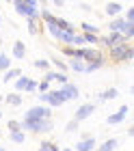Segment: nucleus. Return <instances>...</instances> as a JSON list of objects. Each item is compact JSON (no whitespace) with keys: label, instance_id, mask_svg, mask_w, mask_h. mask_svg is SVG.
<instances>
[{"label":"nucleus","instance_id":"f257e3e1","mask_svg":"<svg viewBox=\"0 0 134 151\" xmlns=\"http://www.w3.org/2000/svg\"><path fill=\"white\" fill-rule=\"evenodd\" d=\"M52 127H54V123L52 119H37V121H22L20 123V129L26 134V132H33V134H48V132H52Z\"/></svg>","mask_w":134,"mask_h":151},{"label":"nucleus","instance_id":"f03ea898","mask_svg":"<svg viewBox=\"0 0 134 151\" xmlns=\"http://www.w3.org/2000/svg\"><path fill=\"white\" fill-rule=\"evenodd\" d=\"M13 6H15V11L20 15H24L26 19H37L39 17V6L41 4L37 0H15Z\"/></svg>","mask_w":134,"mask_h":151},{"label":"nucleus","instance_id":"7ed1b4c3","mask_svg":"<svg viewBox=\"0 0 134 151\" xmlns=\"http://www.w3.org/2000/svg\"><path fill=\"white\" fill-rule=\"evenodd\" d=\"M108 52H110V58L115 60V63H132V56H134V50H132L130 43L110 45Z\"/></svg>","mask_w":134,"mask_h":151},{"label":"nucleus","instance_id":"20e7f679","mask_svg":"<svg viewBox=\"0 0 134 151\" xmlns=\"http://www.w3.org/2000/svg\"><path fill=\"white\" fill-rule=\"evenodd\" d=\"M52 116V108L50 106H33V108H28L26 110V116L24 119L26 121H37V119H50Z\"/></svg>","mask_w":134,"mask_h":151},{"label":"nucleus","instance_id":"39448f33","mask_svg":"<svg viewBox=\"0 0 134 151\" xmlns=\"http://www.w3.org/2000/svg\"><path fill=\"white\" fill-rule=\"evenodd\" d=\"M95 112V106L93 104H82V106H78V110H76V114H74V121H84V119H89L91 114Z\"/></svg>","mask_w":134,"mask_h":151},{"label":"nucleus","instance_id":"423d86ee","mask_svg":"<svg viewBox=\"0 0 134 151\" xmlns=\"http://www.w3.org/2000/svg\"><path fill=\"white\" fill-rule=\"evenodd\" d=\"M61 95L65 97V101H69V99H78L80 97V91H78V86L72 84V82H67V84L61 86Z\"/></svg>","mask_w":134,"mask_h":151},{"label":"nucleus","instance_id":"0eeeda50","mask_svg":"<svg viewBox=\"0 0 134 151\" xmlns=\"http://www.w3.org/2000/svg\"><path fill=\"white\" fill-rule=\"evenodd\" d=\"M128 112H130V108H128V106H121L115 114H110V116H108L106 123H108V125H117V123H121V121L125 119V114H128Z\"/></svg>","mask_w":134,"mask_h":151},{"label":"nucleus","instance_id":"6e6552de","mask_svg":"<svg viewBox=\"0 0 134 151\" xmlns=\"http://www.w3.org/2000/svg\"><path fill=\"white\" fill-rule=\"evenodd\" d=\"M50 108H54V106H63L65 104V97L61 95V91H48V101H46Z\"/></svg>","mask_w":134,"mask_h":151},{"label":"nucleus","instance_id":"1a4fd4ad","mask_svg":"<svg viewBox=\"0 0 134 151\" xmlns=\"http://www.w3.org/2000/svg\"><path fill=\"white\" fill-rule=\"evenodd\" d=\"M46 82H61V84H67L69 78L61 71H46Z\"/></svg>","mask_w":134,"mask_h":151},{"label":"nucleus","instance_id":"9d476101","mask_svg":"<svg viewBox=\"0 0 134 151\" xmlns=\"http://www.w3.org/2000/svg\"><path fill=\"white\" fill-rule=\"evenodd\" d=\"M76 149H78V151H93V149H95V138L91 136V138H82V140H78Z\"/></svg>","mask_w":134,"mask_h":151},{"label":"nucleus","instance_id":"9b49d317","mask_svg":"<svg viewBox=\"0 0 134 151\" xmlns=\"http://www.w3.org/2000/svg\"><path fill=\"white\" fill-rule=\"evenodd\" d=\"M84 67H87V63L80 60V58H72V60L67 63V69H72V71H76V73H84Z\"/></svg>","mask_w":134,"mask_h":151},{"label":"nucleus","instance_id":"f8f14e48","mask_svg":"<svg viewBox=\"0 0 134 151\" xmlns=\"http://www.w3.org/2000/svg\"><path fill=\"white\" fill-rule=\"evenodd\" d=\"M13 56H15V58H24V56H26V45H24V41H15V43H13Z\"/></svg>","mask_w":134,"mask_h":151},{"label":"nucleus","instance_id":"ddd939ff","mask_svg":"<svg viewBox=\"0 0 134 151\" xmlns=\"http://www.w3.org/2000/svg\"><path fill=\"white\" fill-rule=\"evenodd\" d=\"M106 39H108V47H110V45H119V43H128V41L123 39L121 32H110Z\"/></svg>","mask_w":134,"mask_h":151},{"label":"nucleus","instance_id":"4468645a","mask_svg":"<svg viewBox=\"0 0 134 151\" xmlns=\"http://www.w3.org/2000/svg\"><path fill=\"white\" fill-rule=\"evenodd\" d=\"M117 95H119V93H117V88H115V86H110V88H106L104 93L97 95V99H100V101H106V99H115Z\"/></svg>","mask_w":134,"mask_h":151},{"label":"nucleus","instance_id":"2eb2a0df","mask_svg":"<svg viewBox=\"0 0 134 151\" xmlns=\"http://www.w3.org/2000/svg\"><path fill=\"white\" fill-rule=\"evenodd\" d=\"M106 13L110 17H117L119 13H121V2H108L106 4Z\"/></svg>","mask_w":134,"mask_h":151},{"label":"nucleus","instance_id":"dca6fc26","mask_svg":"<svg viewBox=\"0 0 134 151\" xmlns=\"http://www.w3.org/2000/svg\"><path fill=\"white\" fill-rule=\"evenodd\" d=\"M20 76H22V71H20V69H15V67H11L9 71H4V76H2V82H11V80H17Z\"/></svg>","mask_w":134,"mask_h":151},{"label":"nucleus","instance_id":"f3484780","mask_svg":"<svg viewBox=\"0 0 134 151\" xmlns=\"http://www.w3.org/2000/svg\"><path fill=\"white\" fill-rule=\"evenodd\" d=\"M4 101L11 104V106H20L22 104V95L20 93H9V95H4Z\"/></svg>","mask_w":134,"mask_h":151},{"label":"nucleus","instance_id":"a211bd4d","mask_svg":"<svg viewBox=\"0 0 134 151\" xmlns=\"http://www.w3.org/2000/svg\"><path fill=\"white\" fill-rule=\"evenodd\" d=\"M123 26H125L123 19H121V17H115V19L110 22L108 28H110V32H121V30H123Z\"/></svg>","mask_w":134,"mask_h":151},{"label":"nucleus","instance_id":"6ab92c4d","mask_svg":"<svg viewBox=\"0 0 134 151\" xmlns=\"http://www.w3.org/2000/svg\"><path fill=\"white\" fill-rule=\"evenodd\" d=\"M117 145H119V140H117V138H108V140L104 142V145L97 149V151H115V149H117Z\"/></svg>","mask_w":134,"mask_h":151},{"label":"nucleus","instance_id":"aec40b11","mask_svg":"<svg viewBox=\"0 0 134 151\" xmlns=\"http://www.w3.org/2000/svg\"><path fill=\"white\" fill-rule=\"evenodd\" d=\"M80 28L84 30V35H95V37H97V30H100L97 26H93V24H87V22H82V24H80Z\"/></svg>","mask_w":134,"mask_h":151},{"label":"nucleus","instance_id":"412c9836","mask_svg":"<svg viewBox=\"0 0 134 151\" xmlns=\"http://www.w3.org/2000/svg\"><path fill=\"white\" fill-rule=\"evenodd\" d=\"M28 80H30V78H26V76H20V78L15 80V88H17V93H20V91H26Z\"/></svg>","mask_w":134,"mask_h":151},{"label":"nucleus","instance_id":"4be33fe9","mask_svg":"<svg viewBox=\"0 0 134 151\" xmlns=\"http://www.w3.org/2000/svg\"><path fill=\"white\" fill-rule=\"evenodd\" d=\"M9 138H11V142L20 145V142H24V140H26V134H24V132H11V134H9Z\"/></svg>","mask_w":134,"mask_h":151},{"label":"nucleus","instance_id":"5701e85b","mask_svg":"<svg viewBox=\"0 0 134 151\" xmlns=\"http://www.w3.org/2000/svg\"><path fill=\"white\" fill-rule=\"evenodd\" d=\"M0 69H2V71H9V69H11V60H9V56L2 54V52H0Z\"/></svg>","mask_w":134,"mask_h":151},{"label":"nucleus","instance_id":"b1692460","mask_svg":"<svg viewBox=\"0 0 134 151\" xmlns=\"http://www.w3.org/2000/svg\"><path fill=\"white\" fill-rule=\"evenodd\" d=\"M102 65H104V60H95V63H87V67H84V73H93L95 69H100Z\"/></svg>","mask_w":134,"mask_h":151},{"label":"nucleus","instance_id":"393cba45","mask_svg":"<svg viewBox=\"0 0 134 151\" xmlns=\"http://www.w3.org/2000/svg\"><path fill=\"white\" fill-rule=\"evenodd\" d=\"M26 28L30 35H37L39 32V26H37V19H26Z\"/></svg>","mask_w":134,"mask_h":151},{"label":"nucleus","instance_id":"a878e982","mask_svg":"<svg viewBox=\"0 0 134 151\" xmlns=\"http://www.w3.org/2000/svg\"><path fill=\"white\" fill-rule=\"evenodd\" d=\"M35 67H37V69H43V71H50V63H48L46 58H39V60H35L33 63Z\"/></svg>","mask_w":134,"mask_h":151},{"label":"nucleus","instance_id":"bb28decb","mask_svg":"<svg viewBox=\"0 0 134 151\" xmlns=\"http://www.w3.org/2000/svg\"><path fill=\"white\" fill-rule=\"evenodd\" d=\"M7 129H9V134H11V132H22V129H20V121H9Z\"/></svg>","mask_w":134,"mask_h":151},{"label":"nucleus","instance_id":"cd10ccee","mask_svg":"<svg viewBox=\"0 0 134 151\" xmlns=\"http://www.w3.org/2000/svg\"><path fill=\"white\" fill-rule=\"evenodd\" d=\"M52 63L59 67V71H61V73H65V71H67V63H63V60H59V58H52Z\"/></svg>","mask_w":134,"mask_h":151},{"label":"nucleus","instance_id":"c85d7f7f","mask_svg":"<svg viewBox=\"0 0 134 151\" xmlns=\"http://www.w3.org/2000/svg\"><path fill=\"white\" fill-rule=\"evenodd\" d=\"M48 88H50V82H46V80L37 82V91H41V93H48Z\"/></svg>","mask_w":134,"mask_h":151},{"label":"nucleus","instance_id":"c756f323","mask_svg":"<svg viewBox=\"0 0 134 151\" xmlns=\"http://www.w3.org/2000/svg\"><path fill=\"white\" fill-rule=\"evenodd\" d=\"M74 45H84V37H82V35H78V32H76L74 39H72V47H74Z\"/></svg>","mask_w":134,"mask_h":151},{"label":"nucleus","instance_id":"7c9ffc66","mask_svg":"<svg viewBox=\"0 0 134 151\" xmlns=\"http://www.w3.org/2000/svg\"><path fill=\"white\" fill-rule=\"evenodd\" d=\"M123 22H128V24H134V6H130V11L125 13V19Z\"/></svg>","mask_w":134,"mask_h":151},{"label":"nucleus","instance_id":"2f4dec72","mask_svg":"<svg viewBox=\"0 0 134 151\" xmlns=\"http://www.w3.org/2000/svg\"><path fill=\"white\" fill-rule=\"evenodd\" d=\"M78 125H80L78 121H69L67 127H65V132H76V129H78Z\"/></svg>","mask_w":134,"mask_h":151},{"label":"nucleus","instance_id":"473e14b6","mask_svg":"<svg viewBox=\"0 0 134 151\" xmlns=\"http://www.w3.org/2000/svg\"><path fill=\"white\" fill-rule=\"evenodd\" d=\"M82 37H84V45H87V43H97V39H100L95 35H82Z\"/></svg>","mask_w":134,"mask_h":151},{"label":"nucleus","instance_id":"72a5a7b5","mask_svg":"<svg viewBox=\"0 0 134 151\" xmlns=\"http://www.w3.org/2000/svg\"><path fill=\"white\" fill-rule=\"evenodd\" d=\"M37 91V80H28V86H26V93H33Z\"/></svg>","mask_w":134,"mask_h":151},{"label":"nucleus","instance_id":"f704fd0d","mask_svg":"<svg viewBox=\"0 0 134 151\" xmlns=\"http://www.w3.org/2000/svg\"><path fill=\"white\" fill-rule=\"evenodd\" d=\"M39 101H41V106H43L46 101H48V93H41V95H39Z\"/></svg>","mask_w":134,"mask_h":151},{"label":"nucleus","instance_id":"c9c22d12","mask_svg":"<svg viewBox=\"0 0 134 151\" xmlns=\"http://www.w3.org/2000/svg\"><path fill=\"white\" fill-rule=\"evenodd\" d=\"M0 101H4V95H0Z\"/></svg>","mask_w":134,"mask_h":151},{"label":"nucleus","instance_id":"e433bc0d","mask_svg":"<svg viewBox=\"0 0 134 151\" xmlns=\"http://www.w3.org/2000/svg\"><path fill=\"white\" fill-rule=\"evenodd\" d=\"M61 151H72V149H61Z\"/></svg>","mask_w":134,"mask_h":151},{"label":"nucleus","instance_id":"4c0bfd02","mask_svg":"<svg viewBox=\"0 0 134 151\" xmlns=\"http://www.w3.org/2000/svg\"><path fill=\"white\" fill-rule=\"evenodd\" d=\"M0 151H7V149H2V147H0Z\"/></svg>","mask_w":134,"mask_h":151},{"label":"nucleus","instance_id":"58836bf2","mask_svg":"<svg viewBox=\"0 0 134 151\" xmlns=\"http://www.w3.org/2000/svg\"><path fill=\"white\" fill-rule=\"evenodd\" d=\"M0 119H2V112H0Z\"/></svg>","mask_w":134,"mask_h":151}]
</instances>
